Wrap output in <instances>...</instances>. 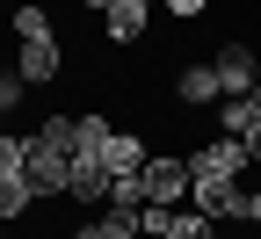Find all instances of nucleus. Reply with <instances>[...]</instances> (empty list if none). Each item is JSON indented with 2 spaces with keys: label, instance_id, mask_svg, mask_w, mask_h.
<instances>
[{
  "label": "nucleus",
  "instance_id": "2eb2a0df",
  "mask_svg": "<svg viewBox=\"0 0 261 239\" xmlns=\"http://www.w3.org/2000/svg\"><path fill=\"white\" fill-rule=\"evenodd\" d=\"M94 232H102V239H138V210H102Z\"/></svg>",
  "mask_w": 261,
  "mask_h": 239
},
{
  "label": "nucleus",
  "instance_id": "39448f33",
  "mask_svg": "<svg viewBox=\"0 0 261 239\" xmlns=\"http://www.w3.org/2000/svg\"><path fill=\"white\" fill-rule=\"evenodd\" d=\"M94 160L109 167V181H130V174H145V160H152V152H145V138H138V130H109Z\"/></svg>",
  "mask_w": 261,
  "mask_h": 239
},
{
  "label": "nucleus",
  "instance_id": "f257e3e1",
  "mask_svg": "<svg viewBox=\"0 0 261 239\" xmlns=\"http://www.w3.org/2000/svg\"><path fill=\"white\" fill-rule=\"evenodd\" d=\"M22 181H29V196H65V181H73V152H58L44 130L22 145Z\"/></svg>",
  "mask_w": 261,
  "mask_h": 239
},
{
  "label": "nucleus",
  "instance_id": "a211bd4d",
  "mask_svg": "<svg viewBox=\"0 0 261 239\" xmlns=\"http://www.w3.org/2000/svg\"><path fill=\"white\" fill-rule=\"evenodd\" d=\"M203 8H211V0H167V15H181V22H196Z\"/></svg>",
  "mask_w": 261,
  "mask_h": 239
},
{
  "label": "nucleus",
  "instance_id": "f3484780",
  "mask_svg": "<svg viewBox=\"0 0 261 239\" xmlns=\"http://www.w3.org/2000/svg\"><path fill=\"white\" fill-rule=\"evenodd\" d=\"M22 145H29V138H15V130H0V181H8V174H22Z\"/></svg>",
  "mask_w": 261,
  "mask_h": 239
},
{
  "label": "nucleus",
  "instance_id": "dca6fc26",
  "mask_svg": "<svg viewBox=\"0 0 261 239\" xmlns=\"http://www.w3.org/2000/svg\"><path fill=\"white\" fill-rule=\"evenodd\" d=\"M15 37H22V44H37V37H51V22H44V8H15Z\"/></svg>",
  "mask_w": 261,
  "mask_h": 239
},
{
  "label": "nucleus",
  "instance_id": "20e7f679",
  "mask_svg": "<svg viewBox=\"0 0 261 239\" xmlns=\"http://www.w3.org/2000/svg\"><path fill=\"white\" fill-rule=\"evenodd\" d=\"M189 210H203L211 225L218 218H247V189L240 181H189Z\"/></svg>",
  "mask_w": 261,
  "mask_h": 239
},
{
  "label": "nucleus",
  "instance_id": "4be33fe9",
  "mask_svg": "<svg viewBox=\"0 0 261 239\" xmlns=\"http://www.w3.org/2000/svg\"><path fill=\"white\" fill-rule=\"evenodd\" d=\"M0 239H8V232H0Z\"/></svg>",
  "mask_w": 261,
  "mask_h": 239
},
{
  "label": "nucleus",
  "instance_id": "6e6552de",
  "mask_svg": "<svg viewBox=\"0 0 261 239\" xmlns=\"http://www.w3.org/2000/svg\"><path fill=\"white\" fill-rule=\"evenodd\" d=\"M218 130L247 145L254 130H261V87H254V94H232V101H225V109H218Z\"/></svg>",
  "mask_w": 261,
  "mask_h": 239
},
{
  "label": "nucleus",
  "instance_id": "6ab92c4d",
  "mask_svg": "<svg viewBox=\"0 0 261 239\" xmlns=\"http://www.w3.org/2000/svg\"><path fill=\"white\" fill-rule=\"evenodd\" d=\"M247 225H261V189H254V196H247Z\"/></svg>",
  "mask_w": 261,
  "mask_h": 239
},
{
  "label": "nucleus",
  "instance_id": "412c9836",
  "mask_svg": "<svg viewBox=\"0 0 261 239\" xmlns=\"http://www.w3.org/2000/svg\"><path fill=\"white\" fill-rule=\"evenodd\" d=\"M87 8H109V0H87Z\"/></svg>",
  "mask_w": 261,
  "mask_h": 239
},
{
  "label": "nucleus",
  "instance_id": "4468645a",
  "mask_svg": "<svg viewBox=\"0 0 261 239\" xmlns=\"http://www.w3.org/2000/svg\"><path fill=\"white\" fill-rule=\"evenodd\" d=\"M44 138L58 152H80V116H44Z\"/></svg>",
  "mask_w": 261,
  "mask_h": 239
},
{
  "label": "nucleus",
  "instance_id": "9d476101",
  "mask_svg": "<svg viewBox=\"0 0 261 239\" xmlns=\"http://www.w3.org/2000/svg\"><path fill=\"white\" fill-rule=\"evenodd\" d=\"M15 73H22L29 87H44V80H58V37H37V44H22V58H15Z\"/></svg>",
  "mask_w": 261,
  "mask_h": 239
},
{
  "label": "nucleus",
  "instance_id": "0eeeda50",
  "mask_svg": "<svg viewBox=\"0 0 261 239\" xmlns=\"http://www.w3.org/2000/svg\"><path fill=\"white\" fill-rule=\"evenodd\" d=\"M65 196H73V203H94V210H102V203H109V167L94 160V152H73V181H65Z\"/></svg>",
  "mask_w": 261,
  "mask_h": 239
},
{
  "label": "nucleus",
  "instance_id": "423d86ee",
  "mask_svg": "<svg viewBox=\"0 0 261 239\" xmlns=\"http://www.w3.org/2000/svg\"><path fill=\"white\" fill-rule=\"evenodd\" d=\"M211 65H218V87H225V101H232V94H254V87H261V65H254V51H247V44H225Z\"/></svg>",
  "mask_w": 261,
  "mask_h": 239
},
{
  "label": "nucleus",
  "instance_id": "aec40b11",
  "mask_svg": "<svg viewBox=\"0 0 261 239\" xmlns=\"http://www.w3.org/2000/svg\"><path fill=\"white\" fill-rule=\"evenodd\" d=\"M247 160H254V167H261V130H254V138H247Z\"/></svg>",
  "mask_w": 261,
  "mask_h": 239
},
{
  "label": "nucleus",
  "instance_id": "ddd939ff",
  "mask_svg": "<svg viewBox=\"0 0 261 239\" xmlns=\"http://www.w3.org/2000/svg\"><path fill=\"white\" fill-rule=\"evenodd\" d=\"M29 203H37V196H29V181H22V174H8V181H0V225H8V218H22Z\"/></svg>",
  "mask_w": 261,
  "mask_h": 239
},
{
  "label": "nucleus",
  "instance_id": "f8f14e48",
  "mask_svg": "<svg viewBox=\"0 0 261 239\" xmlns=\"http://www.w3.org/2000/svg\"><path fill=\"white\" fill-rule=\"evenodd\" d=\"M102 210H145V174H130V181H109V203Z\"/></svg>",
  "mask_w": 261,
  "mask_h": 239
},
{
  "label": "nucleus",
  "instance_id": "9b49d317",
  "mask_svg": "<svg viewBox=\"0 0 261 239\" xmlns=\"http://www.w3.org/2000/svg\"><path fill=\"white\" fill-rule=\"evenodd\" d=\"M225 87H218V65H189V73L174 80V101H189V109H196V101H218Z\"/></svg>",
  "mask_w": 261,
  "mask_h": 239
},
{
  "label": "nucleus",
  "instance_id": "1a4fd4ad",
  "mask_svg": "<svg viewBox=\"0 0 261 239\" xmlns=\"http://www.w3.org/2000/svg\"><path fill=\"white\" fill-rule=\"evenodd\" d=\"M145 8H152V0H109V8H102V29H109L116 44H138L145 37Z\"/></svg>",
  "mask_w": 261,
  "mask_h": 239
},
{
  "label": "nucleus",
  "instance_id": "7ed1b4c3",
  "mask_svg": "<svg viewBox=\"0 0 261 239\" xmlns=\"http://www.w3.org/2000/svg\"><path fill=\"white\" fill-rule=\"evenodd\" d=\"M181 196H189V160H174V152H152V160H145V203L174 210Z\"/></svg>",
  "mask_w": 261,
  "mask_h": 239
},
{
  "label": "nucleus",
  "instance_id": "f03ea898",
  "mask_svg": "<svg viewBox=\"0 0 261 239\" xmlns=\"http://www.w3.org/2000/svg\"><path fill=\"white\" fill-rule=\"evenodd\" d=\"M247 167H254V160H247V145L218 130L211 145H196V152H189V181H240Z\"/></svg>",
  "mask_w": 261,
  "mask_h": 239
}]
</instances>
